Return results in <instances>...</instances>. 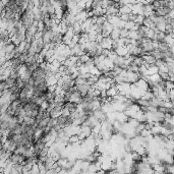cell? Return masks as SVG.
Returning <instances> with one entry per match:
<instances>
[{
  "label": "cell",
  "mask_w": 174,
  "mask_h": 174,
  "mask_svg": "<svg viewBox=\"0 0 174 174\" xmlns=\"http://www.w3.org/2000/svg\"><path fill=\"white\" fill-rule=\"evenodd\" d=\"M143 58H144V64H146L148 67L150 65H153V64H156V61H157V59L150 53L146 54L145 56H143Z\"/></svg>",
  "instance_id": "1"
},
{
  "label": "cell",
  "mask_w": 174,
  "mask_h": 174,
  "mask_svg": "<svg viewBox=\"0 0 174 174\" xmlns=\"http://www.w3.org/2000/svg\"><path fill=\"white\" fill-rule=\"evenodd\" d=\"M49 113H50V116L52 118H57L60 115H62V108L61 107H55L52 110H50Z\"/></svg>",
  "instance_id": "2"
},
{
  "label": "cell",
  "mask_w": 174,
  "mask_h": 174,
  "mask_svg": "<svg viewBox=\"0 0 174 174\" xmlns=\"http://www.w3.org/2000/svg\"><path fill=\"white\" fill-rule=\"evenodd\" d=\"M115 51L119 56H125L128 54V50L126 46H119L117 49H115Z\"/></svg>",
  "instance_id": "3"
},
{
  "label": "cell",
  "mask_w": 174,
  "mask_h": 174,
  "mask_svg": "<svg viewBox=\"0 0 174 174\" xmlns=\"http://www.w3.org/2000/svg\"><path fill=\"white\" fill-rule=\"evenodd\" d=\"M148 72H149V75L155 74V73H159V67H158L156 64L150 65L148 67Z\"/></svg>",
  "instance_id": "4"
},
{
  "label": "cell",
  "mask_w": 174,
  "mask_h": 174,
  "mask_svg": "<svg viewBox=\"0 0 174 174\" xmlns=\"http://www.w3.org/2000/svg\"><path fill=\"white\" fill-rule=\"evenodd\" d=\"M160 51H162V52H165L167 50H170V46L166 42H159V47H158Z\"/></svg>",
  "instance_id": "5"
},
{
  "label": "cell",
  "mask_w": 174,
  "mask_h": 174,
  "mask_svg": "<svg viewBox=\"0 0 174 174\" xmlns=\"http://www.w3.org/2000/svg\"><path fill=\"white\" fill-rule=\"evenodd\" d=\"M165 37H166V33L165 32H157V37H156V40L158 42H164Z\"/></svg>",
  "instance_id": "6"
},
{
  "label": "cell",
  "mask_w": 174,
  "mask_h": 174,
  "mask_svg": "<svg viewBox=\"0 0 174 174\" xmlns=\"http://www.w3.org/2000/svg\"><path fill=\"white\" fill-rule=\"evenodd\" d=\"M128 37H129L131 40H138V39L140 38V35H138V31H129Z\"/></svg>",
  "instance_id": "7"
},
{
  "label": "cell",
  "mask_w": 174,
  "mask_h": 174,
  "mask_svg": "<svg viewBox=\"0 0 174 174\" xmlns=\"http://www.w3.org/2000/svg\"><path fill=\"white\" fill-rule=\"evenodd\" d=\"M109 53H110V49H104V48H103V50H102V54H101V55L105 56V57H108Z\"/></svg>",
  "instance_id": "8"
},
{
  "label": "cell",
  "mask_w": 174,
  "mask_h": 174,
  "mask_svg": "<svg viewBox=\"0 0 174 174\" xmlns=\"http://www.w3.org/2000/svg\"><path fill=\"white\" fill-rule=\"evenodd\" d=\"M168 16L170 17V18L174 19V9H171L169 11V13H168Z\"/></svg>",
  "instance_id": "9"
},
{
  "label": "cell",
  "mask_w": 174,
  "mask_h": 174,
  "mask_svg": "<svg viewBox=\"0 0 174 174\" xmlns=\"http://www.w3.org/2000/svg\"><path fill=\"white\" fill-rule=\"evenodd\" d=\"M173 72H174V69H173Z\"/></svg>",
  "instance_id": "10"
}]
</instances>
